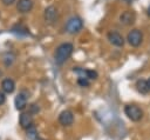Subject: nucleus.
<instances>
[{"instance_id": "f257e3e1", "label": "nucleus", "mask_w": 150, "mask_h": 140, "mask_svg": "<svg viewBox=\"0 0 150 140\" xmlns=\"http://www.w3.org/2000/svg\"><path fill=\"white\" fill-rule=\"evenodd\" d=\"M73 49H74V46L70 42H63V44L59 45L55 53H54L55 62L57 65H62L64 61H67L69 59V56L73 53Z\"/></svg>"}, {"instance_id": "f03ea898", "label": "nucleus", "mask_w": 150, "mask_h": 140, "mask_svg": "<svg viewBox=\"0 0 150 140\" xmlns=\"http://www.w3.org/2000/svg\"><path fill=\"white\" fill-rule=\"evenodd\" d=\"M124 113L125 115L131 120V121H139L142 118H143V111L136 106V105H127L124 107Z\"/></svg>"}, {"instance_id": "7ed1b4c3", "label": "nucleus", "mask_w": 150, "mask_h": 140, "mask_svg": "<svg viewBox=\"0 0 150 140\" xmlns=\"http://www.w3.org/2000/svg\"><path fill=\"white\" fill-rule=\"evenodd\" d=\"M82 27H83V21H82V19L79 18V16H73V18H70V19L67 21V24H66V31H67L68 33H70V34H76V33H79V32L82 29Z\"/></svg>"}, {"instance_id": "20e7f679", "label": "nucleus", "mask_w": 150, "mask_h": 140, "mask_svg": "<svg viewBox=\"0 0 150 140\" xmlns=\"http://www.w3.org/2000/svg\"><path fill=\"white\" fill-rule=\"evenodd\" d=\"M127 40H128V42H129L131 46L137 47V46L141 45V42H142V40H143V34H142V32H141L139 29H132V31H130V32L128 33Z\"/></svg>"}, {"instance_id": "39448f33", "label": "nucleus", "mask_w": 150, "mask_h": 140, "mask_svg": "<svg viewBox=\"0 0 150 140\" xmlns=\"http://www.w3.org/2000/svg\"><path fill=\"white\" fill-rule=\"evenodd\" d=\"M59 122L62 126H70L74 122V114H73V112L69 111V109L62 111L60 113V115H59Z\"/></svg>"}, {"instance_id": "423d86ee", "label": "nucleus", "mask_w": 150, "mask_h": 140, "mask_svg": "<svg viewBox=\"0 0 150 140\" xmlns=\"http://www.w3.org/2000/svg\"><path fill=\"white\" fill-rule=\"evenodd\" d=\"M108 40H109L110 44H112L114 46H117V47H122L124 45L123 36L118 32H115V31L108 33Z\"/></svg>"}, {"instance_id": "0eeeda50", "label": "nucleus", "mask_w": 150, "mask_h": 140, "mask_svg": "<svg viewBox=\"0 0 150 140\" xmlns=\"http://www.w3.org/2000/svg\"><path fill=\"white\" fill-rule=\"evenodd\" d=\"M75 73H77L81 78H86V79H96L97 78V72L93 71V69H84V68H81V67H74L73 69Z\"/></svg>"}, {"instance_id": "6e6552de", "label": "nucleus", "mask_w": 150, "mask_h": 140, "mask_svg": "<svg viewBox=\"0 0 150 140\" xmlns=\"http://www.w3.org/2000/svg\"><path fill=\"white\" fill-rule=\"evenodd\" d=\"M135 19H136V15L134 12L131 11H125L123 12L121 15H120V21L121 24L125 25V26H129V25H132L135 22Z\"/></svg>"}, {"instance_id": "1a4fd4ad", "label": "nucleus", "mask_w": 150, "mask_h": 140, "mask_svg": "<svg viewBox=\"0 0 150 140\" xmlns=\"http://www.w3.org/2000/svg\"><path fill=\"white\" fill-rule=\"evenodd\" d=\"M33 0H19L16 2V8L20 13H27L33 8Z\"/></svg>"}, {"instance_id": "9d476101", "label": "nucleus", "mask_w": 150, "mask_h": 140, "mask_svg": "<svg viewBox=\"0 0 150 140\" xmlns=\"http://www.w3.org/2000/svg\"><path fill=\"white\" fill-rule=\"evenodd\" d=\"M14 105H15V108H16L18 111H22V109L26 108V106H27V96L23 94V92H22V93H19V94L15 96V99H14Z\"/></svg>"}, {"instance_id": "9b49d317", "label": "nucleus", "mask_w": 150, "mask_h": 140, "mask_svg": "<svg viewBox=\"0 0 150 140\" xmlns=\"http://www.w3.org/2000/svg\"><path fill=\"white\" fill-rule=\"evenodd\" d=\"M1 89H2V92L8 93V94L13 93L14 89H15V82H14L12 79H9V78L4 79V80L1 81Z\"/></svg>"}, {"instance_id": "f8f14e48", "label": "nucleus", "mask_w": 150, "mask_h": 140, "mask_svg": "<svg viewBox=\"0 0 150 140\" xmlns=\"http://www.w3.org/2000/svg\"><path fill=\"white\" fill-rule=\"evenodd\" d=\"M57 18V11L54 6H48L45 9V20L47 22H54Z\"/></svg>"}, {"instance_id": "ddd939ff", "label": "nucleus", "mask_w": 150, "mask_h": 140, "mask_svg": "<svg viewBox=\"0 0 150 140\" xmlns=\"http://www.w3.org/2000/svg\"><path fill=\"white\" fill-rule=\"evenodd\" d=\"M19 122H20L21 127H23V128H28L29 126H32L33 119H32L30 113H21V115L19 118Z\"/></svg>"}, {"instance_id": "4468645a", "label": "nucleus", "mask_w": 150, "mask_h": 140, "mask_svg": "<svg viewBox=\"0 0 150 140\" xmlns=\"http://www.w3.org/2000/svg\"><path fill=\"white\" fill-rule=\"evenodd\" d=\"M136 87H137V91L142 94H146L150 88H149V85H148V80H144V79H139L137 80L136 82Z\"/></svg>"}, {"instance_id": "2eb2a0df", "label": "nucleus", "mask_w": 150, "mask_h": 140, "mask_svg": "<svg viewBox=\"0 0 150 140\" xmlns=\"http://www.w3.org/2000/svg\"><path fill=\"white\" fill-rule=\"evenodd\" d=\"M27 136L32 140H35L38 138V131H36V127L34 125H32L27 128Z\"/></svg>"}, {"instance_id": "dca6fc26", "label": "nucleus", "mask_w": 150, "mask_h": 140, "mask_svg": "<svg viewBox=\"0 0 150 140\" xmlns=\"http://www.w3.org/2000/svg\"><path fill=\"white\" fill-rule=\"evenodd\" d=\"M77 84H79L80 86H82V87H88V86H89V80L86 79V78H81V76H79V79H77Z\"/></svg>"}, {"instance_id": "f3484780", "label": "nucleus", "mask_w": 150, "mask_h": 140, "mask_svg": "<svg viewBox=\"0 0 150 140\" xmlns=\"http://www.w3.org/2000/svg\"><path fill=\"white\" fill-rule=\"evenodd\" d=\"M5 101H6V95H5V93H4V92H1V91H0V106H1V105H4V104H5Z\"/></svg>"}, {"instance_id": "a211bd4d", "label": "nucleus", "mask_w": 150, "mask_h": 140, "mask_svg": "<svg viewBox=\"0 0 150 140\" xmlns=\"http://www.w3.org/2000/svg\"><path fill=\"white\" fill-rule=\"evenodd\" d=\"M2 1V4L5 5V6H11V5H13L16 0H1Z\"/></svg>"}, {"instance_id": "6ab92c4d", "label": "nucleus", "mask_w": 150, "mask_h": 140, "mask_svg": "<svg viewBox=\"0 0 150 140\" xmlns=\"http://www.w3.org/2000/svg\"><path fill=\"white\" fill-rule=\"evenodd\" d=\"M148 15L150 16V6H149V8H148Z\"/></svg>"}, {"instance_id": "aec40b11", "label": "nucleus", "mask_w": 150, "mask_h": 140, "mask_svg": "<svg viewBox=\"0 0 150 140\" xmlns=\"http://www.w3.org/2000/svg\"><path fill=\"white\" fill-rule=\"evenodd\" d=\"M148 85H149V88H150V79L148 80Z\"/></svg>"}, {"instance_id": "412c9836", "label": "nucleus", "mask_w": 150, "mask_h": 140, "mask_svg": "<svg viewBox=\"0 0 150 140\" xmlns=\"http://www.w3.org/2000/svg\"><path fill=\"white\" fill-rule=\"evenodd\" d=\"M35 140H43V139H41V138H36Z\"/></svg>"}, {"instance_id": "4be33fe9", "label": "nucleus", "mask_w": 150, "mask_h": 140, "mask_svg": "<svg viewBox=\"0 0 150 140\" xmlns=\"http://www.w3.org/2000/svg\"><path fill=\"white\" fill-rule=\"evenodd\" d=\"M0 75H1V71H0Z\"/></svg>"}]
</instances>
